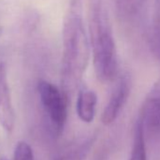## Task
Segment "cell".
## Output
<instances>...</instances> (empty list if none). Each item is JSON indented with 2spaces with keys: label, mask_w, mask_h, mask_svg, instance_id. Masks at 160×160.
<instances>
[{
  "label": "cell",
  "mask_w": 160,
  "mask_h": 160,
  "mask_svg": "<svg viewBox=\"0 0 160 160\" xmlns=\"http://www.w3.org/2000/svg\"><path fill=\"white\" fill-rule=\"evenodd\" d=\"M1 33H2V28H0V35H1Z\"/></svg>",
  "instance_id": "14"
},
{
  "label": "cell",
  "mask_w": 160,
  "mask_h": 160,
  "mask_svg": "<svg viewBox=\"0 0 160 160\" xmlns=\"http://www.w3.org/2000/svg\"><path fill=\"white\" fill-rule=\"evenodd\" d=\"M79 0H72L63 25L61 90L69 99L78 88L90 58V43Z\"/></svg>",
  "instance_id": "1"
},
{
  "label": "cell",
  "mask_w": 160,
  "mask_h": 160,
  "mask_svg": "<svg viewBox=\"0 0 160 160\" xmlns=\"http://www.w3.org/2000/svg\"><path fill=\"white\" fill-rule=\"evenodd\" d=\"M149 46L153 57L160 61V0H154L152 21L149 32Z\"/></svg>",
  "instance_id": "9"
},
{
  "label": "cell",
  "mask_w": 160,
  "mask_h": 160,
  "mask_svg": "<svg viewBox=\"0 0 160 160\" xmlns=\"http://www.w3.org/2000/svg\"><path fill=\"white\" fill-rule=\"evenodd\" d=\"M13 160H35L31 146L26 141H19L14 150Z\"/></svg>",
  "instance_id": "12"
},
{
  "label": "cell",
  "mask_w": 160,
  "mask_h": 160,
  "mask_svg": "<svg viewBox=\"0 0 160 160\" xmlns=\"http://www.w3.org/2000/svg\"><path fill=\"white\" fill-rule=\"evenodd\" d=\"M37 92L50 129L58 137L62 133L67 121L69 99L62 90L46 80H41L38 83Z\"/></svg>",
  "instance_id": "4"
},
{
  "label": "cell",
  "mask_w": 160,
  "mask_h": 160,
  "mask_svg": "<svg viewBox=\"0 0 160 160\" xmlns=\"http://www.w3.org/2000/svg\"><path fill=\"white\" fill-rule=\"evenodd\" d=\"M14 123L15 114L12 103L7 70L3 63H0V125L8 133H11L14 128Z\"/></svg>",
  "instance_id": "6"
},
{
  "label": "cell",
  "mask_w": 160,
  "mask_h": 160,
  "mask_svg": "<svg viewBox=\"0 0 160 160\" xmlns=\"http://www.w3.org/2000/svg\"><path fill=\"white\" fill-rule=\"evenodd\" d=\"M89 20L96 76L102 82L111 81L118 73V57L112 28L102 0H92Z\"/></svg>",
  "instance_id": "2"
},
{
  "label": "cell",
  "mask_w": 160,
  "mask_h": 160,
  "mask_svg": "<svg viewBox=\"0 0 160 160\" xmlns=\"http://www.w3.org/2000/svg\"><path fill=\"white\" fill-rule=\"evenodd\" d=\"M97 105V95L93 91L84 89L80 91L76 100V112L79 119L90 123L94 120Z\"/></svg>",
  "instance_id": "8"
},
{
  "label": "cell",
  "mask_w": 160,
  "mask_h": 160,
  "mask_svg": "<svg viewBox=\"0 0 160 160\" xmlns=\"http://www.w3.org/2000/svg\"><path fill=\"white\" fill-rule=\"evenodd\" d=\"M129 93L130 83L128 77L126 75H122L118 80L109 101L104 108L102 114V122L105 125H109L116 121L128 99Z\"/></svg>",
  "instance_id": "5"
},
{
  "label": "cell",
  "mask_w": 160,
  "mask_h": 160,
  "mask_svg": "<svg viewBox=\"0 0 160 160\" xmlns=\"http://www.w3.org/2000/svg\"><path fill=\"white\" fill-rule=\"evenodd\" d=\"M141 124L148 151L160 159V77L152 86L142 105L138 119Z\"/></svg>",
  "instance_id": "3"
},
{
  "label": "cell",
  "mask_w": 160,
  "mask_h": 160,
  "mask_svg": "<svg viewBox=\"0 0 160 160\" xmlns=\"http://www.w3.org/2000/svg\"><path fill=\"white\" fill-rule=\"evenodd\" d=\"M94 142V136L85 137L77 139L64 148L52 160H85L90 153Z\"/></svg>",
  "instance_id": "7"
},
{
  "label": "cell",
  "mask_w": 160,
  "mask_h": 160,
  "mask_svg": "<svg viewBox=\"0 0 160 160\" xmlns=\"http://www.w3.org/2000/svg\"><path fill=\"white\" fill-rule=\"evenodd\" d=\"M0 160H10V159H9V158H7V157H5V156H4V157H2V158H0Z\"/></svg>",
  "instance_id": "13"
},
{
  "label": "cell",
  "mask_w": 160,
  "mask_h": 160,
  "mask_svg": "<svg viewBox=\"0 0 160 160\" xmlns=\"http://www.w3.org/2000/svg\"><path fill=\"white\" fill-rule=\"evenodd\" d=\"M147 0H116L119 16L125 21L133 20L142 11Z\"/></svg>",
  "instance_id": "10"
},
{
  "label": "cell",
  "mask_w": 160,
  "mask_h": 160,
  "mask_svg": "<svg viewBox=\"0 0 160 160\" xmlns=\"http://www.w3.org/2000/svg\"><path fill=\"white\" fill-rule=\"evenodd\" d=\"M147 152H148V149H147L144 134L142 131L141 124L138 120L135 127L133 146H132V151L129 160H147Z\"/></svg>",
  "instance_id": "11"
}]
</instances>
